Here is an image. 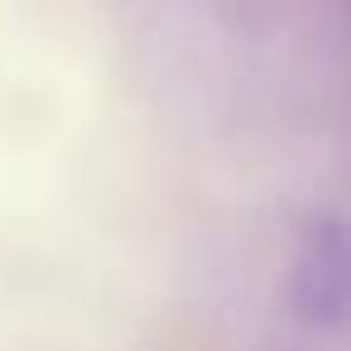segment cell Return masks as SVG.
I'll return each instance as SVG.
<instances>
[{
	"instance_id": "obj_1",
	"label": "cell",
	"mask_w": 351,
	"mask_h": 351,
	"mask_svg": "<svg viewBox=\"0 0 351 351\" xmlns=\"http://www.w3.org/2000/svg\"><path fill=\"white\" fill-rule=\"evenodd\" d=\"M289 303L308 327L351 322V221L308 217L289 255Z\"/></svg>"
}]
</instances>
